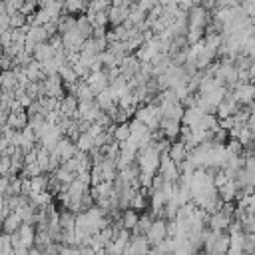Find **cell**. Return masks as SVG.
I'll use <instances>...</instances> for the list:
<instances>
[{
    "label": "cell",
    "instance_id": "cell-16",
    "mask_svg": "<svg viewBox=\"0 0 255 255\" xmlns=\"http://www.w3.org/2000/svg\"><path fill=\"white\" fill-rule=\"evenodd\" d=\"M18 86L14 70H4L0 72V90H14Z\"/></svg>",
    "mask_w": 255,
    "mask_h": 255
},
{
    "label": "cell",
    "instance_id": "cell-17",
    "mask_svg": "<svg viewBox=\"0 0 255 255\" xmlns=\"http://www.w3.org/2000/svg\"><path fill=\"white\" fill-rule=\"evenodd\" d=\"M52 173H54L52 177H54V179H58V181H60L62 185H68V183H72V181L76 179V173L68 171V169H66L64 165H60V167H58V169H54Z\"/></svg>",
    "mask_w": 255,
    "mask_h": 255
},
{
    "label": "cell",
    "instance_id": "cell-13",
    "mask_svg": "<svg viewBox=\"0 0 255 255\" xmlns=\"http://www.w3.org/2000/svg\"><path fill=\"white\" fill-rule=\"evenodd\" d=\"M48 179L50 175H36V177H30V197L40 193V191H46L48 189Z\"/></svg>",
    "mask_w": 255,
    "mask_h": 255
},
{
    "label": "cell",
    "instance_id": "cell-11",
    "mask_svg": "<svg viewBox=\"0 0 255 255\" xmlns=\"http://www.w3.org/2000/svg\"><path fill=\"white\" fill-rule=\"evenodd\" d=\"M16 235H18V239H20V243H22L24 247H28V249L34 247V225L22 223V225L18 227Z\"/></svg>",
    "mask_w": 255,
    "mask_h": 255
},
{
    "label": "cell",
    "instance_id": "cell-18",
    "mask_svg": "<svg viewBox=\"0 0 255 255\" xmlns=\"http://www.w3.org/2000/svg\"><path fill=\"white\" fill-rule=\"evenodd\" d=\"M137 217H139V213H135L133 209H124L122 211V225H124V229L131 231L135 227V223H137Z\"/></svg>",
    "mask_w": 255,
    "mask_h": 255
},
{
    "label": "cell",
    "instance_id": "cell-26",
    "mask_svg": "<svg viewBox=\"0 0 255 255\" xmlns=\"http://www.w3.org/2000/svg\"><path fill=\"white\" fill-rule=\"evenodd\" d=\"M28 255H40V249H36V247H30V249H28Z\"/></svg>",
    "mask_w": 255,
    "mask_h": 255
},
{
    "label": "cell",
    "instance_id": "cell-1",
    "mask_svg": "<svg viewBox=\"0 0 255 255\" xmlns=\"http://www.w3.org/2000/svg\"><path fill=\"white\" fill-rule=\"evenodd\" d=\"M167 237V231H165V219H153L149 229L145 231V239L149 243V247H155L157 243H161L163 239Z\"/></svg>",
    "mask_w": 255,
    "mask_h": 255
},
{
    "label": "cell",
    "instance_id": "cell-15",
    "mask_svg": "<svg viewBox=\"0 0 255 255\" xmlns=\"http://www.w3.org/2000/svg\"><path fill=\"white\" fill-rule=\"evenodd\" d=\"M128 137H129V126H128V122H124V124H114L112 139H114L116 143H122V141H126Z\"/></svg>",
    "mask_w": 255,
    "mask_h": 255
},
{
    "label": "cell",
    "instance_id": "cell-5",
    "mask_svg": "<svg viewBox=\"0 0 255 255\" xmlns=\"http://www.w3.org/2000/svg\"><path fill=\"white\" fill-rule=\"evenodd\" d=\"M22 225V219L18 215V211H8L6 217L0 221V233H6V235H12L18 231V227Z\"/></svg>",
    "mask_w": 255,
    "mask_h": 255
},
{
    "label": "cell",
    "instance_id": "cell-24",
    "mask_svg": "<svg viewBox=\"0 0 255 255\" xmlns=\"http://www.w3.org/2000/svg\"><path fill=\"white\" fill-rule=\"evenodd\" d=\"M0 44H2V48H8V46L12 44V36H10V28L2 32V36H0Z\"/></svg>",
    "mask_w": 255,
    "mask_h": 255
},
{
    "label": "cell",
    "instance_id": "cell-12",
    "mask_svg": "<svg viewBox=\"0 0 255 255\" xmlns=\"http://www.w3.org/2000/svg\"><path fill=\"white\" fill-rule=\"evenodd\" d=\"M74 96H76V100H78V102H94V98H96V94L90 90V86H88L84 80H78Z\"/></svg>",
    "mask_w": 255,
    "mask_h": 255
},
{
    "label": "cell",
    "instance_id": "cell-8",
    "mask_svg": "<svg viewBox=\"0 0 255 255\" xmlns=\"http://www.w3.org/2000/svg\"><path fill=\"white\" fill-rule=\"evenodd\" d=\"M6 126H10L12 129L20 131L28 126V116H26V110H18V112H10L8 118H6Z\"/></svg>",
    "mask_w": 255,
    "mask_h": 255
},
{
    "label": "cell",
    "instance_id": "cell-9",
    "mask_svg": "<svg viewBox=\"0 0 255 255\" xmlns=\"http://www.w3.org/2000/svg\"><path fill=\"white\" fill-rule=\"evenodd\" d=\"M54 54H56V50H54V48H52L48 42H42V44H38V46L34 48L32 58H34L38 64H44V62L52 60V58H54Z\"/></svg>",
    "mask_w": 255,
    "mask_h": 255
},
{
    "label": "cell",
    "instance_id": "cell-21",
    "mask_svg": "<svg viewBox=\"0 0 255 255\" xmlns=\"http://www.w3.org/2000/svg\"><path fill=\"white\" fill-rule=\"evenodd\" d=\"M8 24H10V28H12V30H14V28H24V26H28V24H26V16H24V14H20V12L10 14Z\"/></svg>",
    "mask_w": 255,
    "mask_h": 255
},
{
    "label": "cell",
    "instance_id": "cell-3",
    "mask_svg": "<svg viewBox=\"0 0 255 255\" xmlns=\"http://www.w3.org/2000/svg\"><path fill=\"white\" fill-rule=\"evenodd\" d=\"M94 102H96V106H98L102 112H108L110 108L118 106V96H116V92H112L110 88H106V90H102V92L96 94Z\"/></svg>",
    "mask_w": 255,
    "mask_h": 255
},
{
    "label": "cell",
    "instance_id": "cell-20",
    "mask_svg": "<svg viewBox=\"0 0 255 255\" xmlns=\"http://www.w3.org/2000/svg\"><path fill=\"white\" fill-rule=\"evenodd\" d=\"M108 2L106 0H90L88 4V10H86V16H92V14H98V12H104L108 10Z\"/></svg>",
    "mask_w": 255,
    "mask_h": 255
},
{
    "label": "cell",
    "instance_id": "cell-10",
    "mask_svg": "<svg viewBox=\"0 0 255 255\" xmlns=\"http://www.w3.org/2000/svg\"><path fill=\"white\" fill-rule=\"evenodd\" d=\"M229 221H231L229 217H225L223 213L215 211V213H211V215L207 217V225H205V227H209L211 231H227Z\"/></svg>",
    "mask_w": 255,
    "mask_h": 255
},
{
    "label": "cell",
    "instance_id": "cell-7",
    "mask_svg": "<svg viewBox=\"0 0 255 255\" xmlns=\"http://www.w3.org/2000/svg\"><path fill=\"white\" fill-rule=\"evenodd\" d=\"M187 147H185V143L183 141H179V139H175V141H171L169 143V149H167V155H169V159L175 163V165H179L185 157H187Z\"/></svg>",
    "mask_w": 255,
    "mask_h": 255
},
{
    "label": "cell",
    "instance_id": "cell-2",
    "mask_svg": "<svg viewBox=\"0 0 255 255\" xmlns=\"http://www.w3.org/2000/svg\"><path fill=\"white\" fill-rule=\"evenodd\" d=\"M76 151H78V149H76V145H74V143H72V141H70L66 135H62L50 153H52V155H56V157L60 159V163H64V161L72 159Z\"/></svg>",
    "mask_w": 255,
    "mask_h": 255
},
{
    "label": "cell",
    "instance_id": "cell-4",
    "mask_svg": "<svg viewBox=\"0 0 255 255\" xmlns=\"http://www.w3.org/2000/svg\"><path fill=\"white\" fill-rule=\"evenodd\" d=\"M179 128H181V124L177 122V120H169V118H161L159 120V131H161V135L165 137V139H177V135H179Z\"/></svg>",
    "mask_w": 255,
    "mask_h": 255
},
{
    "label": "cell",
    "instance_id": "cell-25",
    "mask_svg": "<svg viewBox=\"0 0 255 255\" xmlns=\"http://www.w3.org/2000/svg\"><path fill=\"white\" fill-rule=\"evenodd\" d=\"M171 2H175V0H157V4L163 8V6H167V4H171Z\"/></svg>",
    "mask_w": 255,
    "mask_h": 255
},
{
    "label": "cell",
    "instance_id": "cell-23",
    "mask_svg": "<svg viewBox=\"0 0 255 255\" xmlns=\"http://www.w3.org/2000/svg\"><path fill=\"white\" fill-rule=\"evenodd\" d=\"M8 171H10V157L0 153V177L8 175Z\"/></svg>",
    "mask_w": 255,
    "mask_h": 255
},
{
    "label": "cell",
    "instance_id": "cell-14",
    "mask_svg": "<svg viewBox=\"0 0 255 255\" xmlns=\"http://www.w3.org/2000/svg\"><path fill=\"white\" fill-rule=\"evenodd\" d=\"M58 76H60V80H62L64 86L78 82V76H76V72H74V68H72L70 64H62V66L58 68Z\"/></svg>",
    "mask_w": 255,
    "mask_h": 255
},
{
    "label": "cell",
    "instance_id": "cell-6",
    "mask_svg": "<svg viewBox=\"0 0 255 255\" xmlns=\"http://www.w3.org/2000/svg\"><path fill=\"white\" fill-rule=\"evenodd\" d=\"M84 82L90 86V90H92L94 94H98V92H102V90L108 88V78H106L104 70H100V72H90Z\"/></svg>",
    "mask_w": 255,
    "mask_h": 255
},
{
    "label": "cell",
    "instance_id": "cell-19",
    "mask_svg": "<svg viewBox=\"0 0 255 255\" xmlns=\"http://www.w3.org/2000/svg\"><path fill=\"white\" fill-rule=\"evenodd\" d=\"M74 145H76V149H78V151L90 153V151L94 149V139H92L88 133H80V137L74 141Z\"/></svg>",
    "mask_w": 255,
    "mask_h": 255
},
{
    "label": "cell",
    "instance_id": "cell-22",
    "mask_svg": "<svg viewBox=\"0 0 255 255\" xmlns=\"http://www.w3.org/2000/svg\"><path fill=\"white\" fill-rule=\"evenodd\" d=\"M104 251H106V255H124V247H120V245L114 243V241H110V243L104 247Z\"/></svg>",
    "mask_w": 255,
    "mask_h": 255
}]
</instances>
